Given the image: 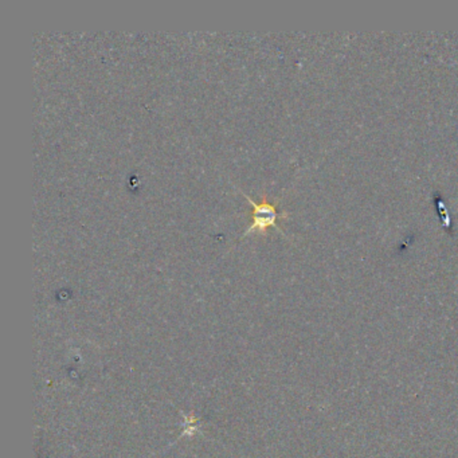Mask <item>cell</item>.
I'll return each instance as SVG.
<instances>
[{"label": "cell", "mask_w": 458, "mask_h": 458, "mask_svg": "<svg viewBox=\"0 0 458 458\" xmlns=\"http://www.w3.org/2000/svg\"><path fill=\"white\" fill-rule=\"evenodd\" d=\"M242 195L250 202L252 207H253V214H252L253 222H252V224L245 230V233H243L242 237H246L247 234H250V233H253V231L265 233L269 227L275 226L277 220L287 217L285 213H280V211L277 210V206H275V204L268 201V197H266V195L262 197V201L259 203L254 202V201H253L247 194H245V192H242ZM275 227H277V226H275Z\"/></svg>", "instance_id": "6da1fadb"}]
</instances>
